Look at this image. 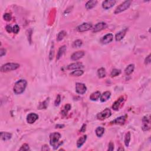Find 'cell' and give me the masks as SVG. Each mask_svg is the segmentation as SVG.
<instances>
[{"label":"cell","instance_id":"obj_28","mask_svg":"<svg viewBox=\"0 0 151 151\" xmlns=\"http://www.w3.org/2000/svg\"><path fill=\"white\" fill-rule=\"evenodd\" d=\"M82 44H83V42L81 40H77L73 42V47L74 48H79L81 47Z\"/></svg>","mask_w":151,"mask_h":151},{"label":"cell","instance_id":"obj_37","mask_svg":"<svg viewBox=\"0 0 151 151\" xmlns=\"http://www.w3.org/2000/svg\"><path fill=\"white\" fill-rule=\"evenodd\" d=\"M70 109H71V105H70V104H66V105L64 106V111H65V113H66L67 111L70 110Z\"/></svg>","mask_w":151,"mask_h":151},{"label":"cell","instance_id":"obj_2","mask_svg":"<svg viewBox=\"0 0 151 151\" xmlns=\"http://www.w3.org/2000/svg\"><path fill=\"white\" fill-rule=\"evenodd\" d=\"M27 81L25 80H20L15 83L14 87V92L16 94H20L24 92L27 87Z\"/></svg>","mask_w":151,"mask_h":151},{"label":"cell","instance_id":"obj_40","mask_svg":"<svg viewBox=\"0 0 151 151\" xmlns=\"http://www.w3.org/2000/svg\"><path fill=\"white\" fill-rule=\"evenodd\" d=\"M86 125L84 124L83 126H82L81 129H80V132H85L86 130Z\"/></svg>","mask_w":151,"mask_h":151},{"label":"cell","instance_id":"obj_21","mask_svg":"<svg viewBox=\"0 0 151 151\" xmlns=\"http://www.w3.org/2000/svg\"><path fill=\"white\" fill-rule=\"evenodd\" d=\"M87 139V135H83L79 139L78 142H77V146L78 147H80L84 143H85L86 140Z\"/></svg>","mask_w":151,"mask_h":151},{"label":"cell","instance_id":"obj_35","mask_svg":"<svg viewBox=\"0 0 151 151\" xmlns=\"http://www.w3.org/2000/svg\"><path fill=\"white\" fill-rule=\"evenodd\" d=\"M151 60H150V54H149L148 56L146 57L145 60V63L146 64H148L150 63Z\"/></svg>","mask_w":151,"mask_h":151},{"label":"cell","instance_id":"obj_39","mask_svg":"<svg viewBox=\"0 0 151 151\" xmlns=\"http://www.w3.org/2000/svg\"><path fill=\"white\" fill-rule=\"evenodd\" d=\"M6 54V50L4 49H1L0 50V56L3 57Z\"/></svg>","mask_w":151,"mask_h":151},{"label":"cell","instance_id":"obj_8","mask_svg":"<svg viewBox=\"0 0 151 151\" xmlns=\"http://www.w3.org/2000/svg\"><path fill=\"white\" fill-rule=\"evenodd\" d=\"M113 39V35L112 34L109 33L106 34V35L104 36V37H103L102 39H101L100 42L101 43L103 44H107L112 42Z\"/></svg>","mask_w":151,"mask_h":151},{"label":"cell","instance_id":"obj_36","mask_svg":"<svg viewBox=\"0 0 151 151\" xmlns=\"http://www.w3.org/2000/svg\"><path fill=\"white\" fill-rule=\"evenodd\" d=\"M6 29L7 31L8 32H9V33L13 31V28H12V27L10 26V25H7Z\"/></svg>","mask_w":151,"mask_h":151},{"label":"cell","instance_id":"obj_32","mask_svg":"<svg viewBox=\"0 0 151 151\" xmlns=\"http://www.w3.org/2000/svg\"><path fill=\"white\" fill-rule=\"evenodd\" d=\"M30 150V147H29L28 145L25 143L22 146L21 148L20 149V150H24V151H27V150Z\"/></svg>","mask_w":151,"mask_h":151},{"label":"cell","instance_id":"obj_7","mask_svg":"<svg viewBox=\"0 0 151 151\" xmlns=\"http://www.w3.org/2000/svg\"><path fill=\"white\" fill-rule=\"evenodd\" d=\"M76 91L80 94H85L87 91V87L85 84L82 83H77L76 84Z\"/></svg>","mask_w":151,"mask_h":151},{"label":"cell","instance_id":"obj_38","mask_svg":"<svg viewBox=\"0 0 151 151\" xmlns=\"http://www.w3.org/2000/svg\"><path fill=\"white\" fill-rule=\"evenodd\" d=\"M114 149V144L112 142H110L109 145V148H108V150H113Z\"/></svg>","mask_w":151,"mask_h":151},{"label":"cell","instance_id":"obj_22","mask_svg":"<svg viewBox=\"0 0 151 151\" xmlns=\"http://www.w3.org/2000/svg\"><path fill=\"white\" fill-rule=\"evenodd\" d=\"M134 69H135V65L133 64H129L126 68V69H125V73L126 75H130V74L132 73V72L134 71Z\"/></svg>","mask_w":151,"mask_h":151},{"label":"cell","instance_id":"obj_1","mask_svg":"<svg viewBox=\"0 0 151 151\" xmlns=\"http://www.w3.org/2000/svg\"><path fill=\"white\" fill-rule=\"evenodd\" d=\"M61 135L57 132L52 133L50 135V143L54 149H57L62 144V142L59 141Z\"/></svg>","mask_w":151,"mask_h":151},{"label":"cell","instance_id":"obj_5","mask_svg":"<svg viewBox=\"0 0 151 151\" xmlns=\"http://www.w3.org/2000/svg\"><path fill=\"white\" fill-rule=\"evenodd\" d=\"M111 112L110 110L108 109V108H106L104 110H103L100 113L97 114V118L99 120H100V121H103V120L107 119V118H109L111 116Z\"/></svg>","mask_w":151,"mask_h":151},{"label":"cell","instance_id":"obj_29","mask_svg":"<svg viewBox=\"0 0 151 151\" xmlns=\"http://www.w3.org/2000/svg\"><path fill=\"white\" fill-rule=\"evenodd\" d=\"M121 73V70L116 69V68H115V69H113L112 70V71H111V74H110V76H111V77H112V78H113V77L118 76H119Z\"/></svg>","mask_w":151,"mask_h":151},{"label":"cell","instance_id":"obj_6","mask_svg":"<svg viewBox=\"0 0 151 151\" xmlns=\"http://www.w3.org/2000/svg\"><path fill=\"white\" fill-rule=\"evenodd\" d=\"M92 28V24L85 23L79 25V26L76 28V29L77 30H78V31L83 32L87 31L89 30Z\"/></svg>","mask_w":151,"mask_h":151},{"label":"cell","instance_id":"obj_33","mask_svg":"<svg viewBox=\"0 0 151 151\" xmlns=\"http://www.w3.org/2000/svg\"><path fill=\"white\" fill-rule=\"evenodd\" d=\"M60 102H61V97L60 96L58 95L57 96V98L56 99V100H55V106H59L60 104Z\"/></svg>","mask_w":151,"mask_h":151},{"label":"cell","instance_id":"obj_12","mask_svg":"<svg viewBox=\"0 0 151 151\" xmlns=\"http://www.w3.org/2000/svg\"><path fill=\"white\" fill-rule=\"evenodd\" d=\"M39 118V116L34 113H31L27 116V122L30 124L34 123Z\"/></svg>","mask_w":151,"mask_h":151},{"label":"cell","instance_id":"obj_3","mask_svg":"<svg viewBox=\"0 0 151 151\" xmlns=\"http://www.w3.org/2000/svg\"><path fill=\"white\" fill-rule=\"evenodd\" d=\"M20 64L17 63H8L7 64L3 65L1 67V71L2 72H7L15 70L19 68Z\"/></svg>","mask_w":151,"mask_h":151},{"label":"cell","instance_id":"obj_16","mask_svg":"<svg viewBox=\"0 0 151 151\" xmlns=\"http://www.w3.org/2000/svg\"><path fill=\"white\" fill-rule=\"evenodd\" d=\"M126 121V116H122L116 118V119L113 120L111 122V124H116V125H123Z\"/></svg>","mask_w":151,"mask_h":151},{"label":"cell","instance_id":"obj_11","mask_svg":"<svg viewBox=\"0 0 151 151\" xmlns=\"http://www.w3.org/2000/svg\"><path fill=\"white\" fill-rule=\"evenodd\" d=\"M125 101V99L123 96L119 97L115 102L114 103L112 106V108L114 110H118L119 109V108L121 107L122 104Z\"/></svg>","mask_w":151,"mask_h":151},{"label":"cell","instance_id":"obj_24","mask_svg":"<svg viewBox=\"0 0 151 151\" xmlns=\"http://www.w3.org/2000/svg\"><path fill=\"white\" fill-rule=\"evenodd\" d=\"M96 134L98 137H102L104 134V129L103 127H98L95 130Z\"/></svg>","mask_w":151,"mask_h":151},{"label":"cell","instance_id":"obj_13","mask_svg":"<svg viewBox=\"0 0 151 151\" xmlns=\"http://www.w3.org/2000/svg\"><path fill=\"white\" fill-rule=\"evenodd\" d=\"M107 27V25L105 23H103V22H101V23H99L94 25L93 30V31L94 32H97L99 31H100L102 30H103Z\"/></svg>","mask_w":151,"mask_h":151},{"label":"cell","instance_id":"obj_25","mask_svg":"<svg viewBox=\"0 0 151 151\" xmlns=\"http://www.w3.org/2000/svg\"><path fill=\"white\" fill-rule=\"evenodd\" d=\"M106 72L104 68H100L97 70V75L99 78H103L106 76Z\"/></svg>","mask_w":151,"mask_h":151},{"label":"cell","instance_id":"obj_15","mask_svg":"<svg viewBox=\"0 0 151 151\" xmlns=\"http://www.w3.org/2000/svg\"><path fill=\"white\" fill-rule=\"evenodd\" d=\"M127 31H128V28H125L122 30L120 31L119 32H118V33L116 34L115 40L116 42H119V41L122 40L123 38H124L125 35H126Z\"/></svg>","mask_w":151,"mask_h":151},{"label":"cell","instance_id":"obj_19","mask_svg":"<svg viewBox=\"0 0 151 151\" xmlns=\"http://www.w3.org/2000/svg\"><path fill=\"white\" fill-rule=\"evenodd\" d=\"M97 1L96 0H92V1H87L86 4V7L87 10H90L92 8H94L97 4Z\"/></svg>","mask_w":151,"mask_h":151},{"label":"cell","instance_id":"obj_26","mask_svg":"<svg viewBox=\"0 0 151 151\" xmlns=\"http://www.w3.org/2000/svg\"><path fill=\"white\" fill-rule=\"evenodd\" d=\"M84 71L82 70H75L74 71H73V72H71L70 73V75L73 76H81L83 74Z\"/></svg>","mask_w":151,"mask_h":151},{"label":"cell","instance_id":"obj_20","mask_svg":"<svg viewBox=\"0 0 151 151\" xmlns=\"http://www.w3.org/2000/svg\"><path fill=\"white\" fill-rule=\"evenodd\" d=\"M100 92H99V91H97V92L93 93L91 94L90 96V99L92 101H96L100 98Z\"/></svg>","mask_w":151,"mask_h":151},{"label":"cell","instance_id":"obj_27","mask_svg":"<svg viewBox=\"0 0 151 151\" xmlns=\"http://www.w3.org/2000/svg\"><path fill=\"white\" fill-rule=\"evenodd\" d=\"M130 137H131V135H130V132H129L126 133L125 137V145H126V146L127 147L129 146V143L130 141Z\"/></svg>","mask_w":151,"mask_h":151},{"label":"cell","instance_id":"obj_30","mask_svg":"<svg viewBox=\"0 0 151 151\" xmlns=\"http://www.w3.org/2000/svg\"><path fill=\"white\" fill-rule=\"evenodd\" d=\"M66 32L64 31H60L59 32V34H58L57 35V41H59V42H60V41H61L63 39V38L64 37V36L66 35Z\"/></svg>","mask_w":151,"mask_h":151},{"label":"cell","instance_id":"obj_31","mask_svg":"<svg viewBox=\"0 0 151 151\" xmlns=\"http://www.w3.org/2000/svg\"><path fill=\"white\" fill-rule=\"evenodd\" d=\"M3 18H4V20H6V21H10L11 20V15L8 13L4 14V15H3Z\"/></svg>","mask_w":151,"mask_h":151},{"label":"cell","instance_id":"obj_14","mask_svg":"<svg viewBox=\"0 0 151 151\" xmlns=\"http://www.w3.org/2000/svg\"><path fill=\"white\" fill-rule=\"evenodd\" d=\"M84 66L82 63L77 62L74 63H72V64L68 65L67 67V70H77L80 69V68H83Z\"/></svg>","mask_w":151,"mask_h":151},{"label":"cell","instance_id":"obj_23","mask_svg":"<svg viewBox=\"0 0 151 151\" xmlns=\"http://www.w3.org/2000/svg\"><path fill=\"white\" fill-rule=\"evenodd\" d=\"M66 46H61V47L59 49V51H58L57 57V59L58 60L60 59L61 57L63 56V54H64L65 52H66Z\"/></svg>","mask_w":151,"mask_h":151},{"label":"cell","instance_id":"obj_4","mask_svg":"<svg viewBox=\"0 0 151 151\" xmlns=\"http://www.w3.org/2000/svg\"><path fill=\"white\" fill-rule=\"evenodd\" d=\"M131 1H126L123 3H122L121 4H120L119 6L116 8L115 11V14H119L122 13V12L126 10L130 7V4H131Z\"/></svg>","mask_w":151,"mask_h":151},{"label":"cell","instance_id":"obj_41","mask_svg":"<svg viewBox=\"0 0 151 151\" xmlns=\"http://www.w3.org/2000/svg\"><path fill=\"white\" fill-rule=\"evenodd\" d=\"M42 150H50V148L49 147V146L47 145H44V146L42 147Z\"/></svg>","mask_w":151,"mask_h":151},{"label":"cell","instance_id":"obj_34","mask_svg":"<svg viewBox=\"0 0 151 151\" xmlns=\"http://www.w3.org/2000/svg\"><path fill=\"white\" fill-rule=\"evenodd\" d=\"M19 31H20V27H18V25H14V27H13V32H14L15 34H17L19 32Z\"/></svg>","mask_w":151,"mask_h":151},{"label":"cell","instance_id":"obj_18","mask_svg":"<svg viewBox=\"0 0 151 151\" xmlns=\"http://www.w3.org/2000/svg\"><path fill=\"white\" fill-rule=\"evenodd\" d=\"M0 136H1V139L6 141V140H8L11 138L12 135L11 133H8V132H1Z\"/></svg>","mask_w":151,"mask_h":151},{"label":"cell","instance_id":"obj_9","mask_svg":"<svg viewBox=\"0 0 151 151\" xmlns=\"http://www.w3.org/2000/svg\"><path fill=\"white\" fill-rule=\"evenodd\" d=\"M116 1L115 0H106L102 3V7L104 10H109L113 7L116 4Z\"/></svg>","mask_w":151,"mask_h":151},{"label":"cell","instance_id":"obj_17","mask_svg":"<svg viewBox=\"0 0 151 151\" xmlns=\"http://www.w3.org/2000/svg\"><path fill=\"white\" fill-rule=\"evenodd\" d=\"M111 93L109 92V91H106V92H104L102 95L100 96V100L101 102H105L106 101L109 100L110 97Z\"/></svg>","mask_w":151,"mask_h":151},{"label":"cell","instance_id":"obj_10","mask_svg":"<svg viewBox=\"0 0 151 151\" xmlns=\"http://www.w3.org/2000/svg\"><path fill=\"white\" fill-rule=\"evenodd\" d=\"M85 55V52L83 51H78L74 53L71 55V59L73 61H77L78 60L82 59L83 57Z\"/></svg>","mask_w":151,"mask_h":151}]
</instances>
